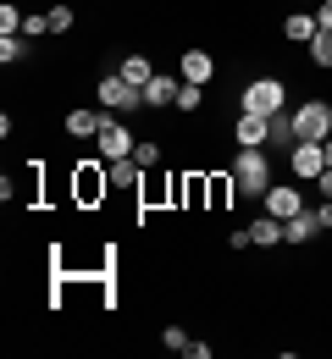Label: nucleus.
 I'll list each match as a JSON object with an SVG mask.
<instances>
[{
    "instance_id": "1",
    "label": "nucleus",
    "mask_w": 332,
    "mask_h": 359,
    "mask_svg": "<svg viewBox=\"0 0 332 359\" xmlns=\"http://www.w3.org/2000/svg\"><path fill=\"white\" fill-rule=\"evenodd\" d=\"M233 188L244 199H260L266 188H272V161H266V149H238L233 161Z\"/></svg>"
},
{
    "instance_id": "2",
    "label": "nucleus",
    "mask_w": 332,
    "mask_h": 359,
    "mask_svg": "<svg viewBox=\"0 0 332 359\" xmlns=\"http://www.w3.org/2000/svg\"><path fill=\"white\" fill-rule=\"evenodd\" d=\"M293 133L310 138V144H327L332 138V105L327 100H305V105L293 111Z\"/></svg>"
},
{
    "instance_id": "3",
    "label": "nucleus",
    "mask_w": 332,
    "mask_h": 359,
    "mask_svg": "<svg viewBox=\"0 0 332 359\" xmlns=\"http://www.w3.org/2000/svg\"><path fill=\"white\" fill-rule=\"evenodd\" d=\"M139 105H144V89H133L122 72H105L100 78V111H117L122 116V111H139Z\"/></svg>"
},
{
    "instance_id": "4",
    "label": "nucleus",
    "mask_w": 332,
    "mask_h": 359,
    "mask_svg": "<svg viewBox=\"0 0 332 359\" xmlns=\"http://www.w3.org/2000/svg\"><path fill=\"white\" fill-rule=\"evenodd\" d=\"M283 100H288V89L277 83V78H255V83L244 89V111H255V116H277Z\"/></svg>"
},
{
    "instance_id": "5",
    "label": "nucleus",
    "mask_w": 332,
    "mask_h": 359,
    "mask_svg": "<svg viewBox=\"0 0 332 359\" xmlns=\"http://www.w3.org/2000/svg\"><path fill=\"white\" fill-rule=\"evenodd\" d=\"M95 138H100V155H105V161H122V155H133V144H139V138L117 122V111H111V116H100V133Z\"/></svg>"
},
{
    "instance_id": "6",
    "label": "nucleus",
    "mask_w": 332,
    "mask_h": 359,
    "mask_svg": "<svg viewBox=\"0 0 332 359\" xmlns=\"http://www.w3.org/2000/svg\"><path fill=\"white\" fill-rule=\"evenodd\" d=\"M288 166H293V177L316 182L321 172H327V149H321V144H310V138H299V144L288 149Z\"/></svg>"
},
{
    "instance_id": "7",
    "label": "nucleus",
    "mask_w": 332,
    "mask_h": 359,
    "mask_svg": "<svg viewBox=\"0 0 332 359\" xmlns=\"http://www.w3.org/2000/svg\"><path fill=\"white\" fill-rule=\"evenodd\" d=\"M260 205H266V216L288 222V216H299V210H305V194H299L293 182H272V188L260 194Z\"/></svg>"
},
{
    "instance_id": "8",
    "label": "nucleus",
    "mask_w": 332,
    "mask_h": 359,
    "mask_svg": "<svg viewBox=\"0 0 332 359\" xmlns=\"http://www.w3.org/2000/svg\"><path fill=\"white\" fill-rule=\"evenodd\" d=\"M233 138L244 144V149H266V144H272V116L238 111V122H233Z\"/></svg>"
},
{
    "instance_id": "9",
    "label": "nucleus",
    "mask_w": 332,
    "mask_h": 359,
    "mask_svg": "<svg viewBox=\"0 0 332 359\" xmlns=\"http://www.w3.org/2000/svg\"><path fill=\"white\" fill-rule=\"evenodd\" d=\"M178 78H183V83H211V78H216V55H211V50H183Z\"/></svg>"
},
{
    "instance_id": "10",
    "label": "nucleus",
    "mask_w": 332,
    "mask_h": 359,
    "mask_svg": "<svg viewBox=\"0 0 332 359\" xmlns=\"http://www.w3.org/2000/svg\"><path fill=\"white\" fill-rule=\"evenodd\" d=\"M178 89H183V78H166V72H155V78L144 83V105H150V111H161V105H178Z\"/></svg>"
},
{
    "instance_id": "11",
    "label": "nucleus",
    "mask_w": 332,
    "mask_h": 359,
    "mask_svg": "<svg viewBox=\"0 0 332 359\" xmlns=\"http://www.w3.org/2000/svg\"><path fill=\"white\" fill-rule=\"evenodd\" d=\"M316 232H321V210H299L283 222V243H310Z\"/></svg>"
},
{
    "instance_id": "12",
    "label": "nucleus",
    "mask_w": 332,
    "mask_h": 359,
    "mask_svg": "<svg viewBox=\"0 0 332 359\" xmlns=\"http://www.w3.org/2000/svg\"><path fill=\"white\" fill-rule=\"evenodd\" d=\"M105 177H111V188H139L144 166L133 161V155H122V161H105Z\"/></svg>"
},
{
    "instance_id": "13",
    "label": "nucleus",
    "mask_w": 332,
    "mask_h": 359,
    "mask_svg": "<svg viewBox=\"0 0 332 359\" xmlns=\"http://www.w3.org/2000/svg\"><path fill=\"white\" fill-rule=\"evenodd\" d=\"M249 243H260V249H277V243H283V222H277V216L255 222V226H249Z\"/></svg>"
},
{
    "instance_id": "14",
    "label": "nucleus",
    "mask_w": 332,
    "mask_h": 359,
    "mask_svg": "<svg viewBox=\"0 0 332 359\" xmlns=\"http://www.w3.org/2000/svg\"><path fill=\"white\" fill-rule=\"evenodd\" d=\"M117 72H122V78H128V83H133V89H144V83H150V78H155V67H150V61H144V55H122V67H117Z\"/></svg>"
},
{
    "instance_id": "15",
    "label": "nucleus",
    "mask_w": 332,
    "mask_h": 359,
    "mask_svg": "<svg viewBox=\"0 0 332 359\" xmlns=\"http://www.w3.org/2000/svg\"><path fill=\"white\" fill-rule=\"evenodd\" d=\"M67 133L72 138H95L100 133V111H67Z\"/></svg>"
},
{
    "instance_id": "16",
    "label": "nucleus",
    "mask_w": 332,
    "mask_h": 359,
    "mask_svg": "<svg viewBox=\"0 0 332 359\" xmlns=\"http://www.w3.org/2000/svg\"><path fill=\"white\" fill-rule=\"evenodd\" d=\"M316 28H321V22H316L310 11H293V17H288V22H283V34H288V39H305V45L316 39Z\"/></svg>"
},
{
    "instance_id": "17",
    "label": "nucleus",
    "mask_w": 332,
    "mask_h": 359,
    "mask_svg": "<svg viewBox=\"0 0 332 359\" xmlns=\"http://www.w3.org/2000/svg\"><path fill=\"white\" fill-rule=\"evenodd\" d=\"M272 144H288V149L299 144V133H293V111H277V116H272Z\"/></svg>"
},
{
    "instance_id": "18",
    "label": "nucleus",
    "mask_w": 332,
    "mask_h": 359,
    "mask_svg": "<svg viewBox=\"0 0 332 359\" xmlns=\"http://www.w3.org/2000/svg\"><path fill=\"white\" fill-rule=\"evenodd\" d=\"M310 61H316V67H332V28H316V39H310Z\"/></svg>"
},
{
    "instance_id": "19",
    "label": "nucleus",
    "mask_w": 332,
    "mask_h": 359,
    "mask_svg": "<svg viewBox=\"0 0 332 359\" xmlns=\"http://www.w3.org/2000/svg\"><path fill=\"white\" fill-rule=\"evenodd\" d=\"M22 55H28V45H22L17 34H0V61H6V67H11V61H22Z\"/></svg>"
},
{
    "instance_id": "20",
    "label": "nucleus",
    "mask_w": 332,
    "mask_h": 359,
    "mask_svg": "<svg viewBox=\"0 0 332 359\" xmlns=\"http://www.w3.org/2000/svg\"><path fill=\"white\" fill-rule=\"evenodd\" d=\"M133 161H139L144 172H150V166L161 161V144H155V138H139V144H133Z\"/></svg>"
},
{
    "instance_id": "21",
    "label": "nucleus",
    "mask_w": 332,
    "mask_h": 359,
    "mask_svg": "<svg viewBox=\"0 0 332 359\" xmlns=\"http://www.w3.org/2000/svg\"><path fill=\"white\" fill-rule=\"evenodd\" d=\"M45 17H50V34H67V28L78 22V17H72V6H50Z\"/></svg>"
},
{
    "instance_id": "22",
    "label": "nucleus",
    "mask_w": 332,
    "mask_h": 359,
    "mask_svg": "<svg viewBox=\"0 0 332 359\" xmlns=\"http://www.w3.org/2000/svg\"><path fill=\"white\" fill-rule=\"evenodd\" d=\"M205 83H183V89H178V111H199V100H205Z\"/></svg>"
},
{
    "instance_id": "23",
    "label": "nucleus",
    "mask_w": 332,
    "mask_h": 359,
    "mask_svg": "<svg viewBox=\"0 0 332 359\" xmlns=\"http://www.w3.org/2000/svg\"><path fill=\"white\" fill-rule=\"evenodd\" d=\"M17 28H22V11L6 0V6H0V34H17Z\"/></svg>"
},
{
    "instance_id": "24",
    "label": "nucleus",
    "mask_w": 332,
    "mask_h": 359,
    "mask_svg": "<svg viewBox=\"0 0 332 359\" xmlns=\"http://www.w3.org/2000/svg\"><path fill=\"white\" fill-rule=\"evenodd\" d=\"M161 343H166L172 354H183V348H189V332H183V326H166V332H161Z\"/></svg>"
},
{
    "instance_id": "25",
    "label": "nucleus",
    "mask_w": 332,
    "mask_h": 359,
    "mask_svg": "<svg viewBox=\"0 0 332 359\" xmlns=\"http://www.w3.org/2000/svg\"><path fill=\"white\" fill-rule=\"evenodd\" d=\"M22 34H28V39H45V34H50V17H45V11H39V17H22Z\"/></svg>"
},
{
    "instance_id": "26",
    "label": "nucleus",
    "mask_w": 332,
    "mask_h": 359,
    "mask_svg": "<svg viewBox=\"0 0 332 359\" xmlns=\"http://www.w3.org/2000/svg\"><path fill=\"white\" fill-rule=\"evenodd\" d=\"M183 354H189V359H211V343H205V337H189V348H183Z\"/></svg>"
},
{
    "instance_id": "27",
    "label": "nucleus",
    "mask_w": 332,
    "mask_h": 359,
    "mask_svg": "<svg viewBox=\"0 0 332 359\" xmlns=\"http://www.w3.org/2000/svg\"><path fill=\"white\" fill-rule=\"evenodd\" d=\"M316 22H321V28H332V0H321V6H316Z\"/></svg>"
},
{
    "instance_id": "28",
    "label": "nucleus",
    "mask_w": 332,
    "mask_h": 359,
    "mask_svg": "<svg viewBox=\"0 0 332 359\" xmlns=\"http://www.w3.org/2000/svg\"><path fill=\"white\" fill-rule=\"evenodd\" d=\"M316 188H321V199H332V166L321 172V177H316Z\"/></svg>"
},
{
    "instance_id": "29",
    "label": "nucleus",
    "mask_w": 332,
    "mask_h": 359,
    "mask_svg": "<svg viewBox=\"0 0 332 359\" xmlns=\"http://www.w3.org/2000/svg\"><path fill=\"white\" fill-rule=\"evenodd\" d=\"M321 149H327V166H332V138H327V144H321Z\"/></svg>"
}]
</instances>
